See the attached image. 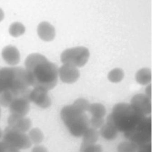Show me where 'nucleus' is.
Here are the masks:
<instances>
[{"label":"nucleus","instance_id":"nucleus-7","mask_svg":"<svg viewBox=\"0 0 152 152\" xmlns=\"http://www.w3.org/2000/svg\"><path fill=\"white\" fill-rule=\"evenodd\" d=\"M2 141L18 150L27 149L32 144L28 135L9 126H7L2 132Z\"/></svg>","mask_w":152,"mask_h":152},{"label":"nucleus","instance_id":"nucleus-12","mask_svg":"<svg viewBox=\"0 0 152 152\" xmlns=\"http://www.w3.org/2000/svg\"><path fill=\"white\" fill-rule=\"evenodd\" d=\"M8 126L18 131L26 133L31 126V120L26 116L10 115L7 119Z\"/></svg>","mask_w":152,"mask_h":152},{"label":"nucleus","instance_id":"nucleus-25","mask_svg":"<svg viewBox=\"0 0 152 152\" xmlns=\"http://www.w3.org/2000/svg\"><path fill=\"white\" fill-rule=\"evenodd\" d=\"M72 104L75 106L76 107H77L78 109H80L81 110L84 112H87L88 111V109L90 106V103L87 100L85 99L79 98L75 100L72 103Z\"/></svg>","mask_w":152,"mask_h":152},{"label":"nucleus","instance_id":"nucleus-28","mask_svg":"<svg viewBox=\"0 0 152 152\" xmlns=\"http://www.w3.org/2000/svg\"><path fill=\"white\" fill-rule=\"evenodd\" d=\"M137 152H151V142H148L138 147Z\"/></svg>","mask_w":152,"mask_h":152},{"label":"nucleus","instance_id":"nucleus-13","mask_svg":"<svg viewBox=\"0 0 152 152\" xmlns=\"http://www.w3.org/2000/svg\"><path fill=\"white\" fill-rule=\"evenodd\" d=\"M1 56L4 61L9 65L15 66L20 61V53L18 49L12 45L5 46L1 53Z\"/></svg>","mask_w":152,"mask_h":152},{"label":"nucleus","instance_id":"nucleus-24","mask_svg":"<svg viewBox=\"0 0 152 152\" xmlns=\"http://www.w3.org/2000/svg\"><path fill=\"white\" fill-rule=\"evenodd\" d=\"M80 152H103L102 147L100 144L82 143L80 147Z\"/></svg>","mask_w":152,"mask_h":152},{"label":"nucleus","instance_id":"nucleus-26","mask_svg":"<svg viewBox=\"0 0 152 152\" xmlns=\"http://www.w3.org/2000/svg\"><path fill=\"white\" fill-rule=\"evenodd\" d=\"M104 124V119L103 118H94L91 117L90 119V126L91 128L94 129L100 128L102 125Z\"/></svg>","mask_w":152,"mask_h":152},{"label":"nucleus","instance_id":"nucleus-8","mask_svg":"<svg viewBox=\"0 0 152 152\" xmlns=\"http://www.w3.org/2000/svg\"><path fill=\"white\" fill-rule=\"evenodd\" d=\"M151 99L145 94H137L132 97L130 104L137 111L147 116L151 112Z\"/></svg>","mask_w":152,"mask_h":152},{"label":"nucleus","instance_id":"nucleus-15","mask_svg":"<svg viewBox=\"0 0 152 152\" xmlns=\"http://www.w3.org/2000/svg\"><path fill=\"white\" fill-rule=\"evenodd\" d=\"M100 128V134L105 140L110 141L116 138L118 131L112 124L106 122V124H104Z\"/></svg>","mask_w":152,"mask_h":152},{"label":"nucleus","instance_id":"nucleus-2","mask_svg":"<svg viewBox=\"0 0 152 152\" xmlns=\"http://www.w3.org/2000/svg\"><path fill=\"white\" fill-rule=\"evenodd\" d=\"M30 84L25 68L20 66L4 67L0 69V93L4 91L12 93L15 98H29Z\"/></svg>","mask_w":152,"mask_h":152},{"label":"nucleus","instance_id":"nucleus-16","mask_svg":"<svg viewBox=\"0 0 152 152\" xmlns=\"http://www.w3.org/2000/svg\"><path fill=\"white\" fill-rule=\"evenodd\" d=\"M135 79L140 85H147L151 81V69L148 68H143L139 69L135 74Z\"/></svg>","mask_w":152,"mask_h":152},{"label":"nucleus","instance_id":"nucleus-21","mask_svg":"<svg viewBox=\"0 0 152 152\" xmlns=\"http://www.w3.org/2000/svg\"><path fill=\"white\" fill-rule=\"evenodd\" d=\"M124 77V71L119 68H116L111 70L107 75L108 80L114 83L121 82Z\"/></svg>","mask_w":152,"mask_h":152},{"label":"nucleus","instance_id":"nucleus-10","mask_svg":"<svg viewBox=\"0 0 152 152\" xmlns=\"http://www.w3.org/2000/svg\"><path fill=\"white\" fill-rule=\"evenodd\" d=\"M30 100L27 97H18L14 99L9 106L11 115L26 116L30 110Z\"/></svg>","mask_w":152,"mask_h":152},{"label":"nucleus","instance_id":"nucleus-4","mask_svg":"<svg viewBox=\"0 0 152 152\" xmlns=\"http://www.w3.org/2000/svg\"><path fill=\"white\" fill-rule=\"evenodd\" d=\"M61 118L70 134L75 137H82L90 127V119L86 112L81 110L72 104L62 107Z\"/></svg>","mask_w":152,"mask_h":152},{"label":"nucleus","instance_id":"nucleus-32","mask_svg":"<svg viewBox=\"0 0 152 152\" xmlns=\"http://www.w3.org/2000/svg\"><path fill=\"white\" fill-rule=\"evenodd\" d=\"M2 131L1 130V129L0 128V140L2 138Z\"/></svg>","mask_w":152,"mask_h":152},{"label":"nucleus","instance_id":"nucleus-1","mask_svg":"<svg viewBox=\"0 0 152 152\" xmlns=\"http://www.w3.org/2000/svg\"><path fill=\"white\" fill-rule=\"evenodd\" d=\"M26 71L30 86L48 91L53 88L58 82V68L44 55L33 53L25 60Z\"/></svg>","mask_w":152,"mask_h":152},{"label":"nucleus","instance_id":"nucleus-27","mask_svg":"<svg viewBox=\"0 0 152 152\" xmlns=\"http://www.w3.org/2000/svg\"><path fill=\"white\" fill-rule=\"evenodd\" d=\"M0 152H20V150L15 149L9 145L4 141H0Z\"/></svg>","mask_w":152,"mask_h":152},{"label":"nucleus","instance_id":"nucleus-6","mask_svg":"<svg viewBox=\"0 0 152 152\" xmlns=\"http://www.w3.org/2000/svg\"><path fill=\"white\" fill-rule=\"evenodd\" d=\"M90 56L87 48L77 46L66 49L61 55V61L63 64H68L75 67H82L86 64Z\"/></svg>","mask_w":152,"mask_h":152},{"label":"nucleus","instance_id":"nucleus-5","mask_svg":"<svg viewBox=\"0 0 152 152\" xmlns=\"http://www.w3.org/2000/svg\"><path fill=\"white\" fill-rule=\"evenodd\" d=\"M124 135L138 147L151 142V118L150 115L145 116L132 130L124 134Z\"/></svg>","mask_w":152,"mask_h":152},{"label":"nucleus","instance_id":"nucleus-30","mask_svg":"<svg viewBox=\"0 0 152 152\" xmlns=\"http://www.w3.org/2000/svg\"><path fill=\"white\" fill-rule=\"evenodd\" d=\"M151 84H149L145 88V95L151 99Z\"/></svg>","mask_w":152,"mask_h":152},{"label":"nucleus","instance_id":"nucleus-14","mask_svg":"<svg viewBox=\"0 0 152 152\" xmlns=\"http://www.w3.org/2000/svg\"><path fill=\"white\" fill-rule=\"evenodd\" d=\"M37 32L39 37L45 42H50L55 37L54 27L47 21L41 22L38 25Z\"/></svg>","mask_w":152,"mask_h":152},{"label":"nucleus","instance_id":"nucleus-33","mask_svg":"<svg viewBox=\"0 0 152 152\" xmlns=\"http://www.w3.org/2000/svg\"><path fill=\"white\" fill-rule=\"evenodd\" d=\"M1 107H0V118H1Z\"/></svg>","mask_w":152,"mask_h":152},{"label":"nucleus","instance_id":"nucleus-31","mask_svg":"<svg viewBox=\"0 0 152 152\" xmlns=\"http://www.w3.org/2000/svg\"><path fill=\"white\" fill-rule=\"evenodd\" d=\"M4 18V12L2 8H0V22H1Z\"/></svg>","mask_w":152,"mask_h":152},{"label":"nucleus","instance_id":"nucleus-18","mask_svg":"<svg viewBox=\"0 0 152 152\" xmlns=\"http://www.w3.org/2000/svg\"><path fill=\"white\" fill-rule=\"evenodd\" d=\"M88 111L91 114V117L99 118H103L106 113L104 106L99 103L90 104Z\"/></svg>","mask_w":152,"mask_h":152},{"label":"nucleus","instance_id":"nucleus-29","mask_svg":"<svg viewBox=\"0 0 152 152\" xmlns=\"http://www.w3.org/2000/svg\"><path fill=\"white\" fill-rule=\"evenodd\" d=\"M31 152H48V151L45 147L40 145H37L32 148Z\"/></svg>","mask_w":152,"mask_h":152},{"label":"nucleus","instance_id":"nucleus-19","mask_svg":"<svg viewBox=\"0 0 152 152\" xmlns=\"http://www.w3.org/2000/svg\"><path fill=\"white\" fill-rule=\"evenodd\" d=\"M28 138L31 143L38 145L43 140L44 135L42 131L38 128L31 129L28 132Z\"/></svg>","mask_w":152,"mask_h":152},{"label":"nucleus","instance_id":"nucleus-23","mask_svg":"<svg viewBox=\"0 0 152 152\" xmlns=\"http://www.w3.org/2000/svg\"><path fill=\"white\" fill-rule=\"evenodd\" d=\"M15 99L14 96L9 91H4L0 93V106L7 107H9L12 101Z\"/></svg>","mask_w":152,"mask_h":152},{"label":"nucleus","instance_id":"nucleus-20","mask_svg":"<svg viewBox=\"0 0 152 152\" xmlns=\"http://www.w3.org/2000/svg\"><path fill=\"white\" fill-rule=\"evenodd\" d=\"M25 31L26 28L20 22L12 23L9 27V33L14 37H18L23 35Z\"/></svg>","mask_w":152,"mask_h":152},{"label":"nucleus","instance_id":"nucleus-11","mask_svg":"<svg viewBox=\"0 0 152 152\" xmlns=\"http://www.w3.org/2000/svg\"><path fill=\"white\" fill-rule=\"evenodd\" d=\"M80 75V71L77 67L68 64H63L58 69V76L64 83L72 84L76 82Z\"/></svg>","mask_w":152,"mask_h":152},{"label":"nucleus","instance_id":"nucleus-17","mask_svg":"<svg viewBox=\"0 0 152 152\" xmlns=\"http://www.w3.org/2000/svg\"><path fill=\"white\" fill-rule=\"evenodd\" d=\"M99 136V131L93 128L89 127L83 134L82 143L86 144H96Z\"/></svg>","mask_w":152,"mask_h":152},{"label":"nucleus","instance_id":"nucleus-9","mask_svg":"<svg viewBox=\"0 0 152 152\" xmlns=\"http://www.w3.org/2000/svg\"><path fill=\"white\" fill-rule=\"evenodd\" d=\"M30 102H33L37 106L42 109L48 108L52 104L51 99L48 91L39 88H33L29 94Z\"/></svg>","mask_w":152,"mask_h":152},{"label":"nucleus","instance_id":"nucleus-22","mask_svg":"<svg viewBox=\"0 0 152 152\" xmlns=\"http://www.w3.org/2000/svg\"><path fill=\"white\" fill-rule=\"evenodd\" d=\"M138 146L135 143L128 141L121 142L117 147L118 152H137Z\"/></svg>","mask_w":152,"mask_h":152},{"label":"nucleus","instance_id":"nucleus-3","mask_svg":"<svg viewBox=\"0 0 152 152\" xmlns=\"http://www.w3.org/2000/svg\"><path fill=\"white\" fill-rule=\"evenodd\" d=\"M145 117L130 103H119L113 106L107 122L112 124L118 132L125 134L132 130Z\"/></svg>","mask_w":152,"mask_h":152}]
</instances>
